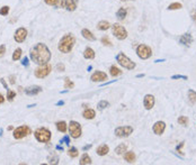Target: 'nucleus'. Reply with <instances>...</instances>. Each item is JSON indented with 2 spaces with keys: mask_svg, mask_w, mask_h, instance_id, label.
Returning <instances> with one entry per match:
<instances>
[{
  "mask_svg": "<svg viewBox=\"0 0 196 165\" xmlns=\"http://www.w3.org/2000/svg\"><path fill=\"white\" fill-rule=\"evenodd\" d=\"M32 61L38 65H44L51 60V52L49 47L43 43H37L31 50Z\"/></svg>",
  "mask_w": 196,
  "mask_h": 165,
  "instance_id": "obj_1",
  "label": "nucleus"
},
{
  "mask_svg": "<svg viewBox=\"0 0 196 165\" xmlns=\"http://www.w3.org/2000/svg\"><path fill=\"white\" fill-rule=\"evenodd\" d=\"M76 44V37L72 34H65L58 44V48L61 53H70Z\"/></svg>",
  "mask_w": 196,
  "mask_h": 165,
  "instance_id": "obj_2",
  "label": "nucleus"
},
{
  "mask_svg": "<svg viewBox=\"0 0 196 165\" xmlns=\"http://www.w3.org/2000/svg\"><path fill=\"white\" fill-rule=\"evenodd\" d=\"M116 61H117V63L120 65L125 68L126 70H134L135 66H137V64H135L128 56L125 55L124 53H118L117 55H116Z\"/></svg>",
  "mask_w": 196,
  "mask_h": 165,
  "instance_id": "obj_3",
  "label": "nucleus"
},
{
  "mask_svg": "<svg viewBox=\"0 0 196 165\" xmlns=\"http://www.w3.org/2000/svg\"><path fill=\"white\" fill-rule=\"evenodd\" d=\"M34 135H35V138H36L40 143H47V142H50L51 137H52L51 131L49 130L47 128H44V127H41L38 128V129H36Z\"/></svg>",
  "mask_w": 196,
  "mask_h": 165,
  "instance_id": "obj_4",
  "label": "nucleus"
},
{
  "mask_svg": "<svg viewBox=\"0 0 196 165\" xmlns=\"http://www.w3.org/2000/svg\"><path fill=\"white\" fill-rule=\"evenodd\" d=\"M112 33L120 41H124L128 37V31L125 29L124 26H122L121 24H117V23L112 25Z\"/></svg>",
  "mask_w": 196,
  "mask_h": 165,
  "instance_id": "obj_5",
  "label": "nucleus"
},
{
  "mask_svg": "<svg viewBox=\"0 0 196 165\" xmlns=\"http://www.w3.org/2000/svg\"><path fill=\"white\" fill-rule=\"evenodd\" d=\"M137 55L141 60H148L152 56V50H151V47L146 45V44H140L137 47Z\"/></svg>",
  "mask_w": 196,
  "mask_h": 165,
  "instance_id": "obj_6",
  "label": "nucleus"
},
{
  "mask_svg": "<svg viewBox=\"0 0 196 165\" xmlns=\"http://www.w3.org/2000/svg\"><path fill=\"white\" fill-rule=\"evenodd\" d=\"M51 70H52V66L50 65V64H44V65H41L40 68H37V69L35 70L34 74L36 78L38 79H44L45 76H47V75L51 73Z\"/></svg>",
  "mask_w": 196,
  "mask_h": 165,
  "instance_id": "obj_7",
  "label": "nucleus"
},
{
  "mask_svg": "<svg viewBox=\"0 0 196 165\" xmlns=\"http://www.w3.org/2000/svg\"><path fill=\"white\" fill-rule=\"evenodd\" d=\"M28 134H31L29 127H27V126H19V127H17L16 129H14L13 136L15 139H22V138H24L25 136H27Z\"/></svg>",
  "mask_w": 196,
  "mask_h": 165,
  "instance_id": "obj_8",
  "label": "nucleus"
},
{
  "mask_svg": "<svg viewBox=\"0 0 196 165\" xmlns=\"http://www.w3.org/2000/svg\"><path fill=\"white\" fill-rule=\"evenodd\" d=\"M132 133H133V127L132 126H121V127H117L115 129V135L117 137L121 138L128 137Z\"/></svg>",
  "mask_w": 196,
  "mask_h": 165,
  "instance_id": "obj_9",
  "label": "nucleus"
},
{
  "mask_svg": "<svg viewBox=\"0 0 196 165\" xmlns=\"http://www.w3.org/2000/svg\"><path fill=\"white\" fill-rule=\"evenodd\" d=\"M69 131L71 137L79 138L81 136V125L77 122H70L69 124Z\"/></svg>",
  "mask_w": 196,
  "mask_h": 165,
  "instance_id": "obj_10",
  "label": "nucleus"
},
{
  "mask_svg": "<svg viewBox=\"0 0 196 165\" xmlns=\"http://www.w3.org/2000/svg\"><path fill=\"white\" fill-rule=\"evenodd\" d=\"M26 37H27V29L25 27H19L14 35V39L17 43H23L26 39Z\"/></svg>",
  "mask_w": 196,
  "mask_h": 165,
  "instance_id": "obj_11",
  "label": "nucleus"
},
{
  "mask_svg": "<svg viewBox=\"0 0 196 165\" xmlns=\"http://www.w3.org/2000/svg\"><path fill=\"white\" fill-rule=\"evenodd\" d=\"M155 103H156V99H155V96L152 94H146L143 99V106L146 110H151L155 107Z\"/></svg>",
  "mask_w": 196,
  "mask_h": 165,
  "instance_id": "obj_12",
  "label": "nucleus"
},
{
  "mask_svg": "<svg viewBox=\"0 0 196 165\" xmlns=\"http://www.w3.org/2000/svg\"><path fill=\"white\" fill-rule=\"evenodd\" d=\"M152 130H153V133H155L156 135H158V136L162 135L166 130V122H161V120L155 122V125H153V127H152Z\"/></svg>",
  "mask_w": 196,
  "mask_h": 165,
  "instance_id": "obj_13",
  "label": "nucleus"
},
{
  "mask_svg": "<svg viewBox=\"0 0 196 165\" xmlns=\"http://www.w3.org/2000/svg\"><path fill=\"white\" fill-rule=\"evenodd\" d=\"M90 80L93 82H104L107 80V74H106L105 72L96 71L93 75H91Z\"/></svg>",
  "mask_w": 196,
  "mask_h": 165,
  "instance_id": "obj_14",
  "label": "nucleus"
},
{
  "mask_svg": "<svg viewBox=\"0 0 196 165\" xmlns=\"http://www.w3.org/2000/svg\"><path fill=\"white\" fill-rule=\"evenodd\" d=\"M179 43L184 46H190V44L193 43V36L189 33H185L179 37Z\"/></svg>",
  "mask_w": 196,
  "mask_h": 165,
  "instance_id": "obj_15",
  "label": "nucleus"
},
{
  "mask_svg": "<svg viewBox=\"0 0 196 165\" xmlns=\"http://www.w3.org/2000/svg\"><path fill=\"white\" fill-rule=\"evenodd\" d=\"M79 0H64V8L68 11H75L77 9Z\"/></svg>",
  "mask_w": 196,
  "mask_h": 165,
  "instance_id": "obj_16",
  "label": "nucleus"
},
{
  "mask_svg": "<svg viewBox=\"0 0 196 165\" xmlns=\"http://www.w3.org/2000/svg\"><path fill=\"white\" fill-rule=\"evenodd\" d=\"M81 35H82V37L86 38V39L89 41V42L96 41V36H95V35H94L89 29H87V28H84V29L81 31Z\"/></svg>",
  "mask_w": 196,
  "mask_h": 165,
  "instance_id": "obj_17",
  "label": "nucleus"
},
{
  "mask_svg": "<svg viewBox=\"0 0 196 165\" xmlns=\"http://www.w3.org/2000/svg\"><path fill=\"white\" fill-rule=\"evenodd\" d=\"M41 91H42V88L41 87H38V85H33V87L26 88L25 93L27 94V96H35V94L40 93Z\"/></svg>",
  "mask_w": 196,
  "mask_h": 165,
  "instance_id": "obj_18",
  "label": "nucleus"
},
{
  "mask_svg": "<svg viewBox=\"0 0 196 165\" xmlns=\"http://www.w3.org/2000/svg\"><path fill=\"white\" fill-rule=\"evenodd\" d=\"M95 51L91 47H86V50L84 51V57L87 60H93L95 59Z\"/></svg>",
  "mask_w": 196,
  "mask_h": 165,
  "instance_id": "obj_19",
  "label": "nucleus"
},
{
  "mask_svg": "<svg viewBox=\"0 0 196 165\" xmlns=\"http://www.w3.org/2000/svg\"><path fill=\"white\" fill-rule=\"evenodd\" d=\"M109 152V147L106 145V144H103V145H100L98 148H97V154L99 156H105L107 155Z\"/></svg>",
  "mask_w": 196,
  "mask_h": 165,
  "instance_id": "obj_20",
  "label": "nucleus"
},
{
  "mask_svg": "<svg viewBox=\"0 0 196 165\" xmlns=\"http://www.w3.org/2000/svg\"><path fill=\"white\" fill-rule=\"evenodd\" d=\"M111 27H112V25H111L107 20H100V22L97 24V29H98V31H107V29Z\"/></svg>",
  "mask_w": 196,
  "mask_h": 165,
  "instance_id": "obj_21",
  "label": "nucleus"
},
{
  "mask_svg": "<svg viewBox=\"0 0 196 165\" xmlns=\"http://www.w3.org/2000/svg\"><path fill=\"white\" fill-rule=\"evenodd\" d=\"M126 15H128V11H126V9L125 8H120V9L116 11V17H117L118 20H124L125 17H126Z\"/></svg>",
  "mask_w": 196,
  "mask_h": 165,
  "instance_id": "obj_22",
  "label": "nucleus"
},
{
  "mask_svg": "<svg viewBox=\"0 0 196 165\" xmlns=\"http://www.w3.org/2000/svg\"><path fill=\"white\" fill-rule=\"evenodd\" d=\"M82 116H84V118L86 119H94L95 116H96V111L93 109H86L84 111V113H82Z\"/></svg>",
  "mask_w": 196,
  "mask_h": 165,
  "instance_id": "obj_23",
  "label": "nucleus"
},
{
  "mask_svg": "<svg viewBox=\"0 0 196 165\" xmlns=\"http://www.w3.org/2000/svg\"><path fill=\"white\" fill-rule=\"evenodd\" d=\"M124 159L128 163H133L135 162V154L133 152H126L124 154Z\"/></svg>",
  "mask_w": 196,
  "mask_h": 165,
  "instance_id": "obj_24",
  "label": "nucleus"
},
{
  "mask_svg": "<svg viewBox=\"0 0 196 165\" xmlns=\"http://www.w3.org/2000/svg\"><path fill=\"white\" fill-rule=\"evenodd\" d=\"M80 165H88V164H91V159L89 157L88 154H84V155L81 156L80 159V162H79Z\"/></svg>",
  "mask_w": 196,
  "mask_h": 165,
  "instance_id": "obj_25",
  "label": "nucleus"
},
{
  "mask_svg": "<svg viewBox=\"0 0 196 165\" xmlns=\"http://www.w3.org/2000/svg\"><path fill=\"white\" fill-rule=\"evenodd\" d=\"M126 150H128V146H126L125 144H120V145L115 148V153L117 154V155H122V154H124V152Z\"/></svg>",
  "mask_w": 196,
  "mask_h": 165,
  "instance_id": "obj_26",
  "label": "nucleus"
},
{
  "mask_svg": "<svg viewBox=\"0 0 196 165\" xmlns=\"http://www.w3.org/2000/svg\"><path fill=\"white\" fill-rule=\"evenodd\" d=\"M109 71H111V75L112 76H114V78H116V76H118V75L122 74V71L118 68H116L115 65H112L111 66V69H109Z\"/></svg>",
  "mask_w": 196,
  "mask_h": 165,
  "instance_id": "obj_27",
  "label": "nucleus"
},
{
  "mask_svg": "<svg viewBox=\"0 0 196 165\" xmlns=\"http://www.w3.org/2000/svg\"><path fill=\"white\" fill-rule=\"evenodd\" d=\"M187 96H188V100L190 101V103H195L196 102V91L189 89L188 92H187Z\"/></svg>",
  "mask_w": 196,
  "mask_h": 165,
  "instance_id": "obj_28",
  "label": "nucleus"
},
{
  "mask_svg": "<svg viewBox=\"0 0 196 165\" xmlns=\"http://www.w3.org/2000/svg\"><path fill=\"white\" fill-rule=\"evenodd\" d=\"M56 128L60 133H65L67 131V122H56Z\"/></svg>",
  "mask_w": 196,
  "mask_h": 165,
  "instance_id": "obj_29",
  "label": "nucleus"
},
{
  "mask_svg": "<svg viewBox=\"0 0 196 165\" xmlns=\"http://www.w3.org/2000/svg\"><path fill=\"white\" fill-rule=\"evenodd\" d=\"M22 53H23L22 48H16V50L14 51V54H13L14 61H18V60L22 57Z\"/></svg>",
  "mask_w": 196,
  "mask_h": 165,
  "instance_id": "obj_30",
  "label": "nucleus"
},
{
  "mask_svg": "<svg viewBox=\"0 0 196 165\" xmlns=\"http://www.w3.org/2000/svg\"><path fill=\"white\" fill-rule=\"evenodd\" d=\"M181 7H183V5H181V2H172V3L169 5L167 9L168 10H177V9H181Z\"/></svg>",
  "mask_w": 196,
  "mask_h": 165,
  "instance_id": "obj_31",
  "label": "nucleus"
},
{
  "mask_svg": "<svg viewBox=\"0 0 196 165\" xmlns=\"http://www.w3.org/2000/svg\"><path fill=\"white\" fill-rule=\"evenodd\" d=\"M68 155L70 156V157H72V159H75V157H77V156L79 155V152L76 147H71V148L68 151Z\"/></svg>",
  "mask_w": 196,
  "mask_h": 165,
  "instance_id": "obj_32",
  "label": "nucleus"
},
{
  "mask_svg": "<svg viewBox=\"0 0 196 165\" xmlns=\"http://www.w3.org/2000/svg\"><path fill=\"white\" fill-rule=\"evenodd\" d=\"M177 122L181 125H183V126L186 127L187 125H188V122H189V120H188V117H186V116H181V117L177 119Z\"/></svg>",
  "mask_w": 196,
  "mask_h": 165,
  "instance_id": "obj_33",
  "label": "nucleus"
},
{
  "mask_svg": "<svg viewBox=\"0 0 196 165\" xmlns=\"http://www.w3.org/2000/svg\"><path fill=\"white\" fill-rule=\"evenodd\" d=\"M47 161H49L50 164H58V163H59V157H58L55 154H54V155H50L47 157Z\"/></svg>",
  "mask_w": 196,
  "mask_h": 165,
  "instance_id": "obj_34",
  "label": "nucleus"
},
{
  "mask_svg": "<svg viewBox=\"0 0 196 165\" xmlns=\"http://www.w3.org/2000/svg\"><path fill=\"white\" fill-rule=\"evenodd\" d=\"M75 87V83L70 80L69 78H65L64 79V88L65 89H72V88Z\"/></svg>",
  "mask_w": 196,
  "mask_h": 165,
  "instance_id": "obj_35",
  "label": "nucleus"
},
{
  "mask_svg": "<svg viewBox=\"0 0 196 165\" xmlns=\"http://www.w3.org/2000/svg\"><path fill=\"white\" fill-rule=\"evenodd\" d=\"M16 97V92L13 90H7V99H8V101H13L14 98Z\"/></svg>",
  "mask_w": 196,
  "mask_h": 165,
  "instance_id": "obj_36",
  "label": "nucleus"
},
{
  "mask_svg": "<svg viewBox=\"0 0 196 165\" xmlns=\"http://www.w3.org/2000/svg\"><path fill=\"white\" fill-rule=\"evenodd\" d=\"M9 7L8 6H3L0 8V15L1 16H7L8 14H9Z\"/></svg>",
  "mask_w": 196,
  "mask_h": 165,
  "instance_id": "obj_37",
  "label": "nucleus"
},
{
  "mask_svg": "<svg viewBox=\"0 0 196 165\" xmlns=\"http://www.w3.org/2000/svg\"><path fill=\"white\" fill-rule=\"evenodd\" d=\"M108 106H109V103L107 102V101H105V100H102V101L98 102V108H99L100 110L105 109V108H107Z\"/></svg>",
  "mask_w": 196,
  "mask_h": 165,
  "instance_id": "obj_38",
  "label": "nucleus"
},
{
  "mask_svg": "<svg viewBox=\"0 0 196 165\" xmlns=\"http://www.w3.org/2000/svg\"><path fill=\"white\" fill-rule=\"evenodd\" d=\"M44 2L49 5V6H53V7H58L59 5V0H44Z\"/></svg>",
  "mask_w": 196,
  "mask_h": 165,
  "instance_id": "obj_39",
  "label": "nucleus"
},
{
  "mask_svg": "<svg viewBox=\"0 0 196 165\" xmlns=\"http://www.w3.org/2000/svg\"><path fill=\"white\" fill-rule=\"evenodd\" d=\"M102 43H103L104 45H106V46H112L113 45L112 42L109 41V38L107 37V36H104V37L102 38Z\"/></svg>",
  "mask_w": 196,
  "mask_h": 165,
  "instance_id": "obj_40",
  "label": "nucleus"
},
{
  "mask_svg": "<svg viewBox=\"0 0 196 165\" xmlns=\"http://www.w3.org/2000/svg\"><path fill=\"white\" fill-rule=\"evenodd\" d=\"M171 79L172 80H177V79H183V80H188V78H187L186 75H181V74H175L171 76Z\"/></svg>",
  "mask_w": 196,
  "mask_h": 165,
  "instance_id": "obj_41",
  "label": "nucleus"
},
{
  "mask_svg": "<svg viewBox=\"0 0 196 165\" xmlns=\"http://www.w3.org/2000/svg\"><path fill=\"white\" fill-rule=\"evenodd\" d=\"M56 70L59 72H63L65 70V66H64V64H62V63H59L58 65H56Z\"/></svg>",
  "mask_w": 196,
  "mask_h": 165,
  "instance_id": "obj_42",
  "label": "nucleus"
},
{
  "mask_svg": "<svg viewBox=\"0 0 196 165\" xmlns=\"http://www.w3.org/2000/svg\"><path fill=\"white\" fill-rule=\"evenodd\" d=\"M6 53V46L5 45H0V57H2Z\"/></svg>",
  "mask_w": 196,
  "mask_h": 165,
  "instance_id": "obj_43",
  "label": "nucleus"
},
{
  "mask_svg": "<svg viewBox=\"0 0 196 165\" xmlns=\"http://www.w3.org/2000/svg\"><path fill=\"white\" fill-rule=\"evenodd\" d=\"M63 142H64L68 146H70V137H69V136H64V137L61 139V143H63Z\"/></svg>",
  "mask_w": 196,
  "mask_h": 165,
  "instance_id": "obj_44",
  "label": "nucleus"
},
{
  "mask_svg": "<svg viewBox=\"0 0 196 165\" xmlns=\"http://www.w3.org/2000/svg\"><path fill=\"white\" fill-rule=\"evenodd\" d=\"M22 64L24 66H28V64H29V62H28V57H24V59L22 60Z\"/></svg>",
  "mask_w": 196,
  "mask_h": 165,
  "instance_id": "obj_45",
  "label": "nucleus"
},
{
  "mask_svg": "<svg viewBox=\"0 0 196 165\" xmlns=\"http://www.w3.org/2000/svg\"><path fill=\"white\" fill-rule=\"evenodd\" d=\"M0 82H1V83H2L3 88H5V89H7V90H8V85H7L6 81H5V79H3V78H1V79H0Z\"/></svg>",
  "mask_w": 196,
  "mask_h": 165,
  "instance_id": "obj_46",
  "label": "nucleus"
},
{
  "mask_svg": "<svg viewBox=\"0 0 196 165\" xmlns=\"http://www.w3.org/2000/svg\"><path fill=\"white\" fill-rule=\"evenodd\" d=\"M183 146H184V142H183V143H181V145H178V146L176 147V151H177V152H179V153H183V152H181V148H183Z\"/></svg>",
  "mask_w": 196,
  "mask_h": 165,
  "instance_id": "obj_47",
  "label": "nucleus"
},
{
  "mask_svg": "<svg viewBox=\"0 0 196 165\" xmlns=\"http://www.w3.org/2000/svg\"><path fill=\"white\" fill-rule=\"evenodd\" d=\"M192 19H193V22L196 24V9H194L193 13H192Z\"/></svg>",
  "mask_w": 196,
  "mask_h": 165,
  "instance_id": "obj_48",
  "label": "nucleus"
},
{
  "mask_svg": "<svg viewBox=\"0 0 196 165\" xmlns=\"http://www.w3.org/2000/svg\"><path fill=\"white\" fill-rule=\"evenodd\" d=\"M9 80H10V83H11V84H15V75H10V76H9Z\"/></svg>",
  "mask_w": 196,
  "mask_h": 165,
  "instance_id": "obj_49",
  "label": "nucleus"
},
{
  "mask_svg": "<svg viewBox=\"0 0 196 165\" xmlns=\"http://www.w3.org/2000/svg\"><path fill=\"white\" fill-rule=\"evenodd\" d=\"M3 101H5V98H3L2 94L0 93V103H3Z\"/></svg>",
  "mask_w": 196,
  "mask_h": 165,
  "instance_id": "obj_50",
  "label": "nucleus"
},
{
  "mask_svg": "<svg viewBox=\"0 0 196 165\" xmlns=\"http://www.w3.org/2000/svg\"><path fill=\"white\" fill-rule=\"evenodd\" d=\"M91 147V144L90 145H86V146L84 147V151H87V150H89V148H90Z\"/></svg>",
  "mask_w": 196,
  "mask_h": 165,
  "instance_id": "obj_51",
  "label": "nucleus"
},
{
  "mask_svg": "<svg viewBox=\"0 0 196 165\" xmlns=\"http://www.w3.org/2000/svg\"><path fill=\"white\" fill-rule=\"evenodd\" d=\"M56 150L62 151V152H63V147H62V146H60V145H58V146H56Z\"/></svg>",
  "mask_w": 196,
  "mask_h": 165,
  "instance_id": "obj_52",
  "label": "nucleus"
},
{
  "mask_svg": "<svg viewBox=\"0 0 196 165\" xmlns=\"http://www.w3.org/2000/svg\"><path fill=\"white\" fill-rule=\"evenodd\" d=\"M62 105H64L63 101H59V102H58V106H62Z\"/></svg>",
  "mask_w": 196,
  "mask_h": 165,
  "instance_id": "obj_53",
  "label": "nucleus"
},
{
  "mask_svg": "<svg viewBox=\"0 0 196 165\" xmlns=\"http://www.w3.org/2000/svg\"><path fill=\"white\" fill-rule=\"evenodd\" d=\"M7 129H8V130H13V129H14V127H13V126H9V127L7 128Z\"/></svg>",
  "mask_w": 196,
  "mask_h": 165,
  "instance_id": "obj_54",
  "label": "nucleus"
},
{
  "mask_svg": "<svg viewBox=\"0 0 196 165\" xmlns=\"http://www.w3.org/2000/svg\"><path fill=\"white\" fill-rule=\"evenodd\" d=\"M142 76H144V74H137V78H142Z\"/></svg>",
  "mask_w": 196,
  "mask_h": 165,
  "instance_id": "obj_55",
  "label": "nucleus"
},
{
  "mask_svg": "<svg viewBox=\"0 0 196 165\" xmlns=\"http://www.w3.org/2000/svg\"><path fill=\"white\" fill-rule=\"evenodd\" d=\"M2 135V129H0V136Z\"/></svg>",
  "mask_w": 196,
  "mask_h": 165,
  "instance_id": "obj_56",
  "label": "nucleus"
},
{
  "mask_svg": "<svg viewBox=\"0 0 196 165\" xmlns=\"http://www.w3.org/2000/svg\"><path fill=\"white\" fill-rule=\"evenodd\" d=\"M121 1H130V0H121Z\"/></svg>",
  "mask_w": 196,
  "mask_h": 165,
  "instance_id": "obj_57",
  "label": "nucleus"
}]
</instances>
